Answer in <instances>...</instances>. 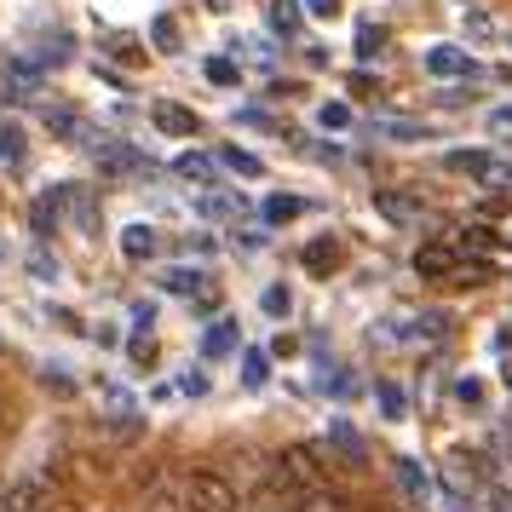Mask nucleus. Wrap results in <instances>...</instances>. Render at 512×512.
<instances>
[{
  "mask_svg": "<svg viewBox=\"0 0 512 512\" xmlns=\"http://www.w3.org/2000/svg\"><path fill=\"white\" fill-rule=\"evenodd\" d=\"M0 162L24 167V133H18V127H0Z\"/></svg>",
  "mask_w": 512,
  "mask_h": 512,
  "instance_id": "obj_20",
  "label": "nucleus"
},
{
  "mask_svg": "<svg viewBox=\"0 0 512 512\" xmlns=\"http://www.w3.org/2000/svg\"><path fill=\"white\" fill-rule=\"evenodd\" d=\"M328 443H334V449H340V455H346L351 466H363V461H369V443L357 438V426H351L346 415H334V420H328Z\"/></svg>",
  "mask_w": 512,
  "mask_h": 512,
  "instance_id": "obj_6",
  "label": "nucleus"
},
{
  "mask_svg": "<svg viewBox=\"0 0 512 512\" xmlns=\"http://www.w3.org/2000/svg\"><path fill=\"white\" fill-rule=\"evenodd\" d=\"M265 380H271V357H265V351H242V386L259 392Z\"/></svg>",
  "mask_w": 512,
  "mask_h": 512,
  "instance_id": "obj_18",
  "label": "nucleus"
},
{
  "mask_svg": "<svg viewBox=\"0 0 512 512\" xmlns=\"http://www.w3.org/2000/svg\"><path fill=\"white\" fill-rule=\"evenodd\" d=\"M300 213H305L300 196H271V202H265V219H277V225L282 219H300Z\"/></svg>",
  "mask_w": 512,
  "mask_h": 512,
  "instance_id": "obj_22",
  "label": "nucleus"
},
{
  "mask_svg": "<svg viewBox=\"0 0 512 512\" xmlns=\"http://www.w3.org/2000/svg\"><path fill=\"white\" fill-rule=\"evenodd\" d=\"M449 173H466V179L489 185V179H495V156H484V150H455V156H449Z\"/></svg>",
  "mask_w": 512,
  "mask_h": 512,
  "instance_id": "obj_9",
  "label": "nucleus"
},
{
  "mask_svg": "<svg viewBox=\"0 0 512 512\" xmlns=\"http://www.w3.org/2000/svg\"><path fill=\"white\" fill-rule=\"evenodd\" d=\"M415 271L420 277H449V271H455V254H449V248H420Z\"/></svg>",
  "mask_w": 512,
  "mask_h": 512,
  "instance_id": "obj_16",
  "label": "nucleus"
},
{
  "mask_svg": "<svg viewBox=\"0 0 512 512\" xmlns=\"http://www.w3.org/2000/svg\"><path fill=\"white\" fill-rule=\"evenodd\" d=\"M162 288L167 294H185V300H202L208 294V277L196 265H173V271H162Z\"/></svg>",
  "mask_w": 512,
  "mask_h": 512,
  "instance_id": "obj_7",
  "label": "nucleus"
},
{
  "mask_svg": "<svg viewBox=\"0 0 512 512\" xmlns=\"http://www.w3.org/2000/svg\"><path fill=\"white\" fill-rule=\"evenodd\" d=\"M179 392H185V397H208V369H202V363L185 369V374H179Z\"/></svg>",
  "mask_w": 512,
  "mask_h": 512,
  "instance_id": "obj_26",
  "label": "nucleus"
},
{
  "mask_svg": "<svg viewBox=\"0 0 512 512\" xmlns=\"http://www.w3.org/2000/svg\"><path fill=\"white\" fill-rule=\"evenodd\" d=\"M374 397H380V415L386 420H403V392H397V386H380Z\"/></svg>",
  "mask_w": 512,
  "mask_h": 512,
  "instance_id": "obj_27",
  "label": "nucleus"
},
{
  "mask_svg": "<svg viewBox=\"0 0 512 512\" xmlns=\"http://www.w3.org/2000/svg\"><path fill=\"white\" fill-rule=\"evenodd\" d=\"M392 478H397V489H403V501H409L415 512H426V507H432V472H426V466H420L415 455H397V461H392Z\"/></svg>",
  "mask_w": 512,
  "mask_h": 512,
  "instance_id": "obj_3",
  "label": "nucleus"
},
{
  "mask_svg": "<svg viewBox=\"0 0 512 512\" xmlns=\"http://www.w3.org/2000/svg\"><path fill=\"white\" fill-rule=\"evenodd\" d=\"M507 346H512V323L501 328V334H495V351H507Z\"/></svg>",
  "mask_w": 512,
  "mask_h": 512,
  "instance_id": "obj_36",
  "label": "nucleus"
},
{
  "mask_svg": "<svg viewBox=\"0 0 512 512\" xmlns=\"http://www.w3.org/2000/svg\"><path fill=\"white\" fill-rule=\"evenodd\" d=\"M472 70H478V64H472L466 47H449V41H443V47L426 52V75H438V81H455V75H472Z\"/></svg>",
  "mask_w": 512,
  "mask_h": 512,
  "instance_id": "obj_5",
  "label": "nucleus"
},
{
  "mask_svg": "<svg viewBox=\"0 0 512 512\" xmlns=\"http://www.w3.org/2000/svg\"><path fill=\"white\" fill-rule=\"evenodd\" d=\"M156 127L173 133V139H190V133H196V116H190L185 104H156Z\"/></svg>",
  "mask_w": 512,
  "mask_h": 512,
  "instance_id": "obj_12",
  "label": "nucleus"
},
{
  "mask_svg": "<svg viewBox=\"0 0 512 512\" xmlns=\"http://www.w3.org/2000/svg\"><path fill=\"white\" fill-rule=\"evenodd\" d=\"M242 512H294V495H288L282 484H265V489L254 495V501L242 507Z\"/></svg>",
  "mask_w": 512,
  "mask_h": 512,
  "instance_id": "obj_15",
  "label": "nucleus"
},
{
  "mask_svg": "<svg viewBox=\"0 0 512 512\" xmlns=\"http://www.w3.org/2000/svg\"><path fill=\"white\" fill-rule=\"evenodd\" d=\"M380 47H386V29H380V24H363V29H357V58H374Z\"/></svg>",
  "mask_w": 512,
  "mask_h": 512,
  "instance_id": "obj_23",
  "label": "nucleus"
},
{
  "mask_svg": "<svg viewBox=\"0 0 512 512\" xmlns=\"http://www.w3.org/2000/svg\"><path fill=\"white\" fill-rule=\"evenodd\" d=\"M179 179H196V185H213V162H208V156H179Z\"/></svg>",
  "mask_w": 512,
  "mask_h": 512,
  "instance_id": "obj_21",
  "label": "nucleus"
},
{
  "mask_svg": "<svg viewBox=\"0 0 512 512\" xmlns=\"http://www.w3.org/2000/svg\"><path fill=\"white\" fill-rule=\"evenodd\" d=\"M156 248H162V236L150 231V225H127V231H121V254L127 259H150Z\"/></svg>",
  "mask_w": 512,
  "mask_h": 512,
  "instance_id": "obj_11",
  "label": "nucleus"
},
{
  "mask_svg": "<svg viewBox=\"0 0 512 512\" xmlns=\"http://www.w3.org/2000/svg\"><path fill=\"white\" fill-rule=\"evenodd\" d=\"M150 35H156V47H162V52H173V47H179V29L167 24V18H156V24H150Z\"/></svg>",
  "mask_w": 512,
  "mask_h": 512,
  "instance_id": "obj_29",
  "label": "nucleus"
},
{
  "mask_svg": "<svg viewBox=\"0 0 512 512\" xmlns=\"http://www.w3.org/2000/svg\"><path fill=\"white\" fill-rule=\"evenodd\" d=\"M455 397H461L466 409H478V403H484V380H472V374H466L461 386H455Z\"/></svg>",
  "mask_w": 512,
  "mask_h": 512,
  "instance_id": "obj_28",
  "label": "nucleus"
},
{
  "mask_svg": "<svg viewBox=\"0 0 512 512\" xmlns=\"http://www.w3.org/2000/svg\"><path fill=\"white\" fill-rule=\"evenodd\" d=\"M236 512H242V507H236Z\"/></svg>",
  "mask_w": 512,
  "mask_h": 512,
  "instance_id": "obj_37",
  "label": "nucleus"
},
{
  "mask_svg": "<svg viewBox=\"0 0 512 512\" xmlns=\"http://www.w3.org/2000/svg\"><path fill=\"white\" fill-rule=\"evenodd\" d=\"M374 133H380V139H397V144H420L426 133H432V127H426V121H397V116H380V121H374Z\"/></svg>",
  "mask_w": 512,
  "mask_h": 512,
  "instance_id": "obj_10",
  "label": "nucleus"
},
{
  "mask_svg": "<svg viewBox=\"0 0 512 512\" xmlns=\"http://www.w3.org/2000/svg\"><path fill=\"white\" fill-rule=\"evenodd\" d=\"M127 351H133V363H156V346H150V334H139V340H133Z\"/></svg>",
  "mask_w": 512,
  "mask_h": 512,
  "instance_id": "obj_33",
  "label": "nucleus"
},
{
  "mask_svg": "<svg viewBox=\"0 0 512 512\" xmlns=\"http://www.w3.org/2000/svg\"><path fill=\"white\" fill-rule=\"evenodd\" d=\"M374 208L386 213L392 225H403V231H415L420 219H426V202L409 196V190H374Z\"/></svg>",
  "mask_w": 512,
  "mask_h": 512,
  "instance_id": "obj_4",
  "label": "nucleus"
},
{
  "mask_svg": "<svg viewBox=\"0 0 512 512\" xmlns=\"http://www.w3.org/2000/svg\"><path fill=\"white\" fill-rule=\"evenodd\" d=\"M317 121H323V127H334V133H340V127H346V121H351V110H346V104H323V110H317Z\"/></svg>",
  "mask_w": 512,
  "mask_h": 512,
  "instance_id": "obj_31",
  "label": "nucleus"
},
{
  "mask_svg": "<svg viewBox=\"0 0 512 512\" xmlns=\"http://www.w3.org/2000/svg\"><path fill=\"white\" fill-rule=\"evenodd\" d=\"M185 512H236L231 478H225V472H213V466L185 472Z\"/></svg>",
  "mask_w": 512,
  "mask_h": 512,
  "instance_id": "obj_2",
  "label": "nucleus"
},
{
  "mask_svg": "<svg viewBox=\"0 0 512 512\" xmlns=\"http://www.w3.org/2000/svg\"><path fill=\"white\" fill-rule=\"evenodd\" d=\"M208 81L231 87V81H236V64H231V58H208Z\"/></svg>",
  "mask_w": 512,
  "mask_h": 512,
  "instance_id": "obj_30",
  "label": "nucleus"
},
{
  "mask_svg": "<svg viewBox=\"0 0 512 512\" xmlns=\"http://www.w3.org/2000/svg\"><path fill=\"white\" fill-rule=\"evenodd\" d=\"M242 346V334H236L231 317H219V323H208V334H202V357H231V351Z\"/></svg>",
  "mask_w": 512,
  "mask_h": 512,
  "instance_id": "obj_8",
  "label": "nucleus"
},
{
  "mask_svg": "<svg viewBox=\"0 0 512 512\" xmlns=\"http://www.w3.org/2000/svg\"><path fill=\"white\" fill-rule=\"evenodd\" d=\"M219 162L231 167L236 179H259V173H265V162H259L254 150H236V144H231V150H219Z\"/></svg>",
  "mask_w": 512,
  "mask_h": 512,
  "instance_id": "obj_17",
  "label": "nucleus"
},
{
  "mask_svg": "<svg viewBox=\"0 0 512 512\" xmlns=\"http://www.w3.org/2000/svg\"><path fill=\"white\" fill-rule=\"evenodd\" d=\"M242 236V248H248V254H259V248H265V231H236Z\"/></svg>",
  "mask_w": 512,
  "mask_h": 512,
  "instance_id": "obj_35",
  "label": "nucleus"
},
{
  "mask_svg": "<svg viewBox=\"0 0 512 512\" xmlns=\"http://www.w3.org/2000/svg\"><path fill=\"white\" fill-rule=\"evenodd\" d=\"M489 133H512V104H501V110H489Z\"/></svg>",
  "mask_w": 512,
  "mask_h": 512,
  "instance_id": "obj_32",
  "label": "nucleus"
},
{
  "mask_svg": "<svg viewBox=\"0 0 512 512\" xmlns=\"http://www.w3.org/2000/svg\"><path fill=\"white\" fill-rule=\"evenodd\" d=\"M300 18H305L300 0H271V29L277 35H300Z\"/></svg>",
  "mask_w": 512,
  "mask_h": 512,
  "instance_id": "obj_14",
  "label": "nucleus"
},
{
  "mask_svg": "<svg viewBox=\"0 0 512 512\" xmlns=\"http://www.w3.org/2000/svg\"><path fill=\"white\" fill-rule=\"evenodd\" d=\"M294 512H351V501L346 495H340V489H311V495H300V501H294Z\"/></svg>",
  "mask_w": 512,
  "mask_h": 512,
  "instance_id": "obj_13",
  "label": "nucleus"
},
{
  "mask_svg": "<svg viewBox=\"0 0 512 512\" xmlns=\"http://www.w3.org/2000/svg\"><path fill=\"white\" fill-rule=\"evenodd\" d=\"M265 317H288V311H294V294H288V288H265Z\"/></svg>",
  "mask_w": 512,
  "mask_h": 512,
  "instance_id": "obj_25",
  "label": "nucleus"
},
{
  "mask_svg": "<svg viewBox=\"0 0 512 512\" xmlns=\"http://www.w3.org/2000/svg\"><path fill=\"white\" fill-rule=\"evenodd\" d=\"M334 259H340V248H334V242H311V248H305V265H311V271H328Z\"/></svg>",
  "mask_w": 512,
  "mask_h": 512,
  "instance_id": "obj_24",
  "label": "nucleus"
},
{
  "mask_svg": "<svg viewBox=\"0 0 512 512\" xmlns=\"http://www.w3.org/2000/svg\"><path fill=\"white\" fill-rule=\"evenodd\" d=\"M305 12H311V18H334V12H340V0H305Z\"/></svg>",
  "mask_w": 512,
  "mask_h": 512,
  "instance_id": "obj_34",
  "label": "nucleus"
},
{
  "mask_svg": "<svg viewBox=\"0 0 512 512\" xmlns=\"http://www.w3.org/2000/svg\"><path fill=\"white\" fill-rule=\"evenodd\" d=\"M466 35H472V41H489V35H501V24H495V18H489V12H478V6H466Z\"/></svg>",
  "mask_w": 512,
  "mask_h": 512,
  "instance_id": "obj_19",
  "label": "nucleus"
},
{
  "mask_svg": "<svg viewBox=\"0 0 512 512\" xmlns=\"http://www.w3.org/2000/svg\"><path fill=\"white\" fill-rule=\"evenodd\" d=\"M277 484H282V489H300V495L323 489V484H328L323 449H317V443H288V449L277 455Z\"/></svg>",
  "mask_w": 512,
  "mask_h": 512,
  "instance_id": "obj_1",
  "label": "nucleus"
}]
</instances>
